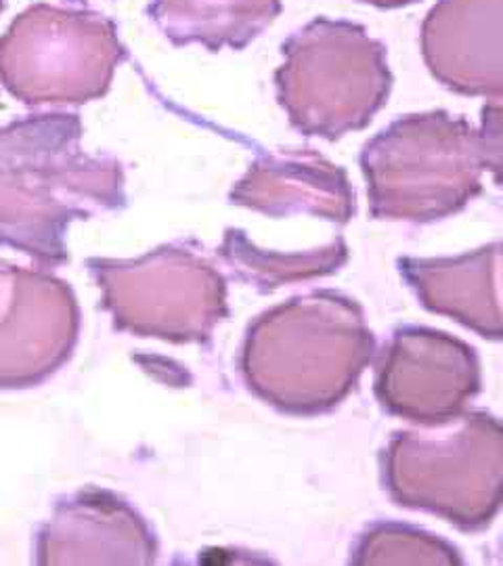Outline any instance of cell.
Returning <instances> with one entry per match:
<instances>
[{
  "mask_svg": "<svg viewBox=\"0 0 503 566\" xmlns=\"http://www.w3.org/2000/svg\"><path fill=\"white\" fill-rule=\"evenodd\" d=\"M361 170L378 221L432 223L483 191L479 135L449 112L409 114L365 143Z\"/></svg>",
  "mask_w": 503,
  "mask_h": 566,
  "instance_id": "cell-3",
  "label": "cell"
},
{
  "mask_svg": "<svg viewBox=\"0 0 503 566\" xmlns=\"http://www.w3.org/2000/svg\"><path fill=\"white\" fill-rule=\"evenodd\" d=\"M282 0H151L147 18L172 46L243 51L282 15Z\"/></svg>",
  "mask_w": 503,
  "mask_h": 566,
  "instance_id": "cell-14",
  "label": "cell"
},
{
  "mask_svg": "<svg viewBox=\"0 0 503 566\" xmlns=\"http://www.w3.org/2000/svg\"><path fill=\"white\" fill-rule=\"evenodd\" d=\"M277 102L304 137L336 142L383 109L395 76L384 42L361 23L315 18L282 44Z\"/></svg>",
  "mask_w": 503,
  "mask_h": 566,
  "instance_id": "cell-4",
  "label": "cell"
},
{
  "mask_svg": "<svg viewBox=\"0 0 503 566\" xmlns=\"http://www.w3.org/2000/svg\"><path fill=\"white\" fill-rule=\"evenodd\" d=\"M158 535L137 507L118 493L86 486L63 495L39 528V565H151Z\"/></svg>",
  "mask_w": 503,
  "mask_h": 566,
  "instance_id": "cell-10",
  "label": "cell"
},
{
  "mask_svg": "<svg viewBox=\"0 0 503 566\" xmlns=\"http://www.w3.org/2000/svg\"><path fill=\"white\" fill-rule=\"evenodd\" d=\"M399 266L426 308L453 317L483 338L503 340V303L497 285L503 243L455 259H402Z\"/></svg>",
  "mask_w": 503,
  "mask_h": 566,
  "instance_id": "cell-13",
  "label": "cell"
},
{
  "mask_svg": "<svg viewBox=\"0 0 503 566\" xmlns=\"http://www.w3.org/2000/svg\"><path fill=\"white\" fill-rule=\"evenodd\" d=\"M481 390V364L472 346L428 327L395 332L376 374L384 409L418 424H439Z\"/></svg>",
  "mask_w": 503,
  "mask_h": 566,
  "instance_id": "cell-9",
  "label": "cell"
},
{
  "mask_svg": "<svg viewBox=\"0 0 503 566\" xmlns=\"http://www.w3.org/2000/svg\"><path fill=\"white\" fill-rule=\"evenodd\" d=\"M383 468L384 485L399 506L479 531L503 507V424L472 411L402 430L386 447Z\"/></svg>",
  "mask_w": 503,
  "mask_h": 566,
  "instance_id": "cell-5",
  "label": "cell"
},
{
  "mask_svg": "<svg viewBox=\"0 0 503 566\" xmlns=\"http://www.w3.org/2000/svg\"><path fill=\"white\" fill-rule=\"evenodd\" d=\"M357 565H460L458 549L409 526L380 525L363 535Z\"/></svg>",
  "mask_w": 503,
  "mask_h": 566,
  "instance_id": "cell-16",
  "label": "cell"
},
{
  "mask_svg": "<svg viewBox=\"0 0 503 566\" xmlns=\"http://www.w3.org/2000/svg\"><path fill=\"white\" fill-rule=\"evenodd\" d=\"M374 353L361 308L334 292L280 304L248 327L242 374L264 403L317 416L343 401Z\"/></svg>",
  "mask_w": 503,
  "mask_h": 566,
  "instance_id": "cell-2",
  "label": "cell"
},
{
  "mask_svg": "<svg viewBox=\"0 0 503 566\" xmlns=\"http://www.w3.org/2000/svg\"><path fill=\"white\" fill-rule=\"evenodd\" d=\"M361 2L371 4V7H378V9H402V7L416 4L420 0H361Z\"/></svg>",
  "mask_w": 503,
  "mask_h": 566,
  "instance_id": "cell-18",
  "label": "cell"
},
{
  "mask_svg": "<svg viewBox=\"0 0 503 566\" xmlns=\"http://www.w3.org/2000/svg\"><path fill=\"white\" fill-rule=\"evenodd\" d=\"M78 112H39L0 126V245L41 266L70 263L78 221L122 212L124 164L82 147Z\"/></svg>",
  "mask_w": 503,
  "mask_h": 566,
  "instance_id": "cell-1",
  "label": "cell"
},
{
  "mask_svg": "<svg viewBox=\"0 0 503 566\" xmlns=\"http://www.w3.org/2000/svg\"><path fill=\"white\" fill-rule=\"evenodd\" d=\"M420 44L426 67L444 88L503 99V0H437Z\"/></svg>",
  "mask_w": 503,
  "mask_h": 566,
  "instance_id": "cell-11",
  "label": "cell"
},
{
  "mask_svg": "<svg viewBox=\"0 0 503 566\" xmlns=\"http://www.w3.org/2000/svg\"><path fill=\"white\" fill-rule=\"evenodd\" d=\"M81 324L70 283L44 269L0 263V390L55 376L74 355Z\"/></svg>",
  "mask_w": 503,
  "mask_h": 566,
  "instance_id": "cell-8",
  "label": "cell"
},
{
  "mask_svg": "<svg viewBox=\"0 0 503 566\" xmlns=\"http://www.w3.org/2000/svg\"><path fill=\"white\" fill-rule=\"evenodd\" d=\"M124 61L118 23L88 7L34 2L0 36V84L28 107L101 99Z\"/></svg>",
  "mask_w": 503,
  "mask_h": 566,
  "instance_id": "cell-6",
  "label": "cell"
},
{
  "mask_svg": "<svg viewBox=\"0 0 503 566\" xmlns=\"http://www.w3.org/2000/svg\"><path fill=\"white\" fill-rule=\"evenodd\" d=\"M4 9H7V0H0V15H2Z\"/></svg>",
  "mask_w": 503,
  "mask_h": 566,
  "instance_id": "cell-19",
  "label": "cell"
},
{
  "mask_svg": "<svg viewBox=\"0 0 503 566\" xmlns=\"http://www.w3.org/2000/svg\"><path fill=\"white\" fill-rule=\"evenodd\" d=\"M229 202L271 219L308 214L346 224L355 217V191L346 170L313 149L261 151L233 185Z\"/></svg>",
  "mask_w": 503,
  "mask_h": 566,
  "instance_id": "cell-12",
  "label": "cell"
},
{
  "mask_svg": "<svg viewBox=\"0 0 503 566\" xmlns=\"http://www.w3.org/2000/svg\"><path fill=\"white\" fill-rule=\"evenodd\" d=\"M191 242L164 243L139 259H88L101 308L114 329L170 344H203L229 315L227 283Z\"/></svg>",
  "mask_w": 503,
  "mask_h": 566,
  "instance_id": "cell-7",
  "label": "cell"
},
{
  "mask_svg": "<svg viewBox=\"0 0 503 566\" xmlns=\"http://www.w3.org/2000/svg\"><path fill=\"white\" fill-rule=\"evenodd\" d=\"M219 252L243 282L264 285V292L280 287V283L332 273L346 261V245L340 238L308 252H273L259 248L242 229H227Z\"/></svg>",
  "mask_w": 503,
  "mask_h": 566,
  "instance_id": "cell-15",
  "label": "cell"
},
{
  "mask_svg": "<svg viewBox=\"0 0 503 566\" xmlns=\"http://www.w3.org/2000/svg\"><path fill=\"white\" fill-rule=\"evenodd\" d=\"M479 149L484 170L503 187V99H489L481 109Z\"/></svg>",
  "mask_w": 503,
  "mask_h": 566,
  "instance_id": "cell-17",
  "label": "cell"
}]
</instances>
